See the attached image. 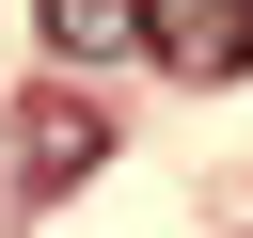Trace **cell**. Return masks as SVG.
Returning <instances> with one entry per match:
<instances>
[{
    "label": "cell",
    "mask_w": 253,
    "mask_h": 238,
    "mask_svg": "<svg viewBox=\"0 0 253 238\" xmlns=\"http://www.w3.org/2000/svg\"><path fill=\"white\" fill-rule=\"evenodd\" d=\"M142 63H174V79H237V63H253V0H142Z\"/></svg>",
    "instance_id": "1"
},
{
    "label": "cell",
    "mask_w": 253,
    "mask_h": 238,
    "mask_svg": "<svg viewBox=\"0 0 253 238\" xmlns=\"http://www.w3.org/2000/svg\"><path fill=\"white\" fill-rule=\"evenodd\" d=\"M95 143H111V111H95V95H32V111H16V190L95 175Z\"/></svg>",
    "instance_id": "2"
},
{
    "label": "cell",
    "mask_w": 253,
    "mask_h": 238,
    "mask_svg": "<svg viewBox=\"0 0 253 238\" xmlns=\"http://www.w3.org/2000/svg\"><path fill=\"white\" fill-rule=\"evenodd\" d=\"M47 32L95 63V48H142V0H47Z\"/></svg>",
    "instance_id": "3"
}]
</instances>
